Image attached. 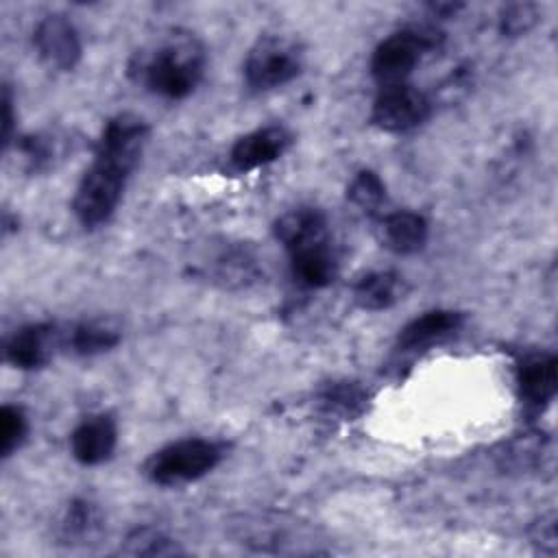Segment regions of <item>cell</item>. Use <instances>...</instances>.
<instances>
[{"label":"cell","instance_id":"26","mask_svg":"<svg viewBox=\"0 0 558 558\" xmlns=\"http://www.w3.org/2000/svg\"><path fill=\"white\" fill-rule=\"evenodd\" d=\"M429 9L434 11V15H438V17H449V15H456V11H460L462 9V4H451V2H447V4H429Z\"/></svg>","mask_w":558,"mask_h":558},{"label":"cell","instance_id":"11","mask_svg":"<svg viewBox=\"0 0 558 558\" xmlns=\"http://www.w3.org/2000/svg\"><path fill=\"white\" fill-rule=\"evenodd\" d=\"M462 325L464 314L458 310H429L399 329L397 347L399 351H421L451 338Z\"/></svg>","mask_w":558,"mask_h":558},{"label":"cell","instance_id":"2","mask_svg":"<svg viewBox=\"0 0 558 558\" xmlns=\"http://www.w3.org/2000/svg\"><path fill=\"white\" fill-rule=\"evenodd\" d=\"M225 449L207 438H181L153 451L144 462V475L159 486L194 482L218 466Z\"/></svg>","mask_w":558,"mask_h":558},{"label":"cell","instance_id":"10","mask_svg":"<svg viewBox=\"0 0 558 558\" xmlns=\"http://www.w3.org/2000/svg\"><path fill=\"white\" fill-rule=\"evenodd\" d=\"M517 388L525 405L541 410L558 388V360L549 351H534L517 362Z\"/></svg>","mask_w":558,"mask_h":558},{"label":"cell","instance_id":"1","mask_svg":"<svg viewBox=\"0 0 558 558\" xmlns=\"http://www.w3.org/2000/svg\"><path fill=\"white\" fill-rule=\"evenodd\" d=\"M205 65L207 54L201 39L187 31H172L137 50L129 63V74L150 94L181 100L198 87Z\"/></svg>","mask_w":558,"mask_h":558},{"label":"cell","instance_id":"13","mask_svg":"<svg viewBox=\"0 0 558 558\" xmlns=\"http://www.w3.org/2000/svg\"><path fill=\"white\" fill-rule=\"evenodd\" d=\"M429 235L427 220L410 209H399L386 214L377 225V240L384 248L397 255L418 253Z\"/></svg>","mask_w":558,"mask_h":558},{"label":"cell","instance_id":"15","mask_svg":"<svg viewBox=\"0 0 558 558\" xmlns=\"http://www.w3.org/2000/svg\"><path fill=\"white\" fill-rule=\"evenodd\" d=\"M105 530L100 508L89 499H72L57 521V538L68 547H81L96 541Z\"/></svg>","mask_w":558,"mask_h":558},{"label":"cell","instance_id":"12","mask_svg":"<svg viewBox=\"0 0 558 558\" xmlns=\"http://www.w3.org/2000/svg\"><path fill=\"white\" fill-rule=\"evenodd\" d=\"M275 238L288 253L301 246L331 240L325 214L310 205H301L281 214L275 222Z\"/></svg>","mask_w":558,"mask_h":558},{"label":"cell","instance_id":"20","mask_svg":"<svg viewBox=\"0 0 558 558\" xmlns=\"http://www.w3.org/2000/svg\"><path fill=\"white\" fill-rule=\"evenodd\" d=\"M366 401V392L353 381H333L320 392V403L329 412H338L344 416L357 414Z\"/></svg>","mask_w":558,"mask_h":558},{"label":"cell","instance_id":"24","mask_svg":"<svg viewBox=\"0 0 558 558\" xmlns=\"http://www.w3.org/2000/svg\"><path fill=\"white\" fill-rule=\"evenodd\" d=\"M532 543L538 547L541 554L556 556V551H558V534H556V517L554 514L541 517V521L534 525Z\"/></svg>","mask_w":558,"mask_h":558},{"label":"cell","instance_id":"19","mask_svg":"<svg viewBox=\"0 0 558 558\" xmlns=\"http://www.w3.org/2000/svg\"><path fill=\"white\" fill-rule=\"evenodd\" d=\"M347 198L362 211H377L386 201V185L373 170H360L347 185Z\"/></svg>","mask_w":558,"mask_h":558},{"label":"cell","instance_id":"4","mask_svg":"<svg viewBox=\"0 0 558 558\" xmlns=\"http://www.w3.org/2000/svg\"><path fill=\"white\" fill-rule=\"evenodd\" d=\"M305 65L303 46L288 35H264L246 52L244 83L253 92L277 89L294 81Z\"/></svg>","mask_w":558,"mask_h":558},{"label":"cell","instance_id":"23","mask_svg":"<svg viewBox=\"0 0 558 558\" xmlns=\"http://www.w3.org/2000/svg\"><path fill=\"white\" fill-rule=\"evenodd\" d=\"M538 22V7L532 2L506 4L499 13V31L508 37H519L527 33Z\"/></svg>","mask_w":558,"mask_h":558},{"label":"cell","instance_id":"7","mask_svg":"<svg viewBox=\"0 0 558 558\" xmlns=\"http://www.w3.org/2000/svg\"><path fill=\"white\" fill-rule=\"evenodd\" d=\"M63 349V329L54 323H31L20 327L4 347V357L13 368H44Z\"/></svg>","mask_w":558,"mask_h":558},{"label":"cell","instance_id":"14","mask_svg":"<svg viewBox=\"0 0 558 558\" xmlns=\"http://www.w3.org/2000/svg\"><path fill=\"white\" fill-rule=\"evenodd\" d=\"M288 255L292 277L303 288H325L338 272V257L333 253L331 240L294 248Z\"/></svg>","mask_w":558,"mask_h":558},{"label":"cell","instance_id":"22","mask_svg":"<svg viewBox=\"0 0 558 558\" xmlns=\"http://www.w3.org/2000/svg\"><path fill=\"white\" fill-rule=\"evenodd\" d=\"M28 418L20 405L4 403L0 410V456L9 458L26 438Z\"/></svg>","mask_w":558,"mask_h":558},{"label":"cell","instance_id":"8","mask_svg":"<svg viewBox=\"0 0 558 558\" xmlns=\"http://www.w3.org/2000/svg\"><path fill=\"white\" fill-rule=\"evenodd\" d=\"M290 146L292 133L283 124H266L233 142L229 163L238 172H248L277 161Z\"/></svg>","mask_w":558,"mask_h":558},{"label":"cell","instance_id":"17","mask_svg":"<svg viewBox=\"0 0 558 558\" xmlns=\"http://www.w3.org/2000/svg\"><path fill=\"white\" fill-rule=\"evenodd\" d=\"M120 342V331L105 320H78L63 329V351L92 357L111 351Z\"/></svg>","mask_w":558,"mask_h":558},{"label":"cell","instance_id":"25","mask_svg":"<svg viewBox=\"0 0 558 558\" xmlns=\"http://www.w3.org/2000/svg\"><path fill=\"white\" fill-rule=\"evenodd\" d=\"M13 137V94L11 87H2V144L4 148L11 144Z\"/></svg>","mask_w":558,"mask_h":558},{"label":"cell","instance_id":"21","mask_svg":"<svg viewBox=\"0 0 558 558\" xmlns=\"http://www.w3.org/2000/svg\"><path fill=\"white\" fill-rule=\"evenodd\" d=\"M15 148L20 150L26 168L33 172L50 168L59 155V142L52 135H41V133L22 137L20 144L15 142Z\"/></svg>","mask_w":558,"mask_h":558},{"label":"cell","instance_id":"9","mask_svg":"<svg viewBox=\"0 0 558 558\" xmlns=\"http://www.w3.org/2000/svg\"><path fill=\"white\" fill-rule=\"evenodd\" d=\"M118 445V427L111 414L98 412L85 416L70 434V451L85 466L102 464Z\"/></svg>","mask_w":558,"mask_h":558},{"label":"cell","instance_id":"6","mask_svg":"<svg viewBox=\"0 0 558 558\" xmlns=\"http://www.w3.org/2000/svg\"><path fill=\"white\" fill-rule=\"evenodd\" d=\"M33 46L39 59L57 72L74 70L83 54L78 31L63 13H50L37 22Z\"/></svg>","mask_w":558,"mask_h":558},{"label":"cell","instance_id":"5","mask_svg":"<svg viewBox=\"0 0 558 558\" xmlns=\"http://www.w3.org/2000/svg\"><path fill=\"white\" fill-rule=\"evenodd\" d=\"M429 113L432 100L427 94L410 83H397L379 87L373 100L371 122L386 133H405L423 124Z\"/></svg>","mask_w":558,"mask_h":558},{"label":"cell","instance_id":"18","mask_svg":"<svg viewBox=\"0 0 558 558\" xmlns=\"http://www.w3.org/2000/svg\"><path fill=\"white\" fill-rule=\"evenodd\" d=\"M122 556H179L185 554V549L155 527H135L129 532L124 543L120 545Z\"/></svg>","mask_w":558,"mask_h":558},{"label":"cell","instance_id":"3","mask_svg":"<svg viewBox=\"0 0 558 558\" xmlns=\"http://www.w3.org/2000/svg\"><path fill=\"white\" fill-rule=\"evenodd\" d=\"M442 44V33L427 24L405 26L377 44L371 57V74L379 87L408 83L421 59Z\"/></svg>","mask_w":558,"mask_h":558},{"label":"cell","instance_id":"16","mask_svg":"<svg viewBox=\"0 0 558 558\" xmlns=\"http://www.w3.org/2000/svg\"><path fill=\"white\" fill-rule=\"evenodd\" d=\"M408 292L403 275L397 270H371L353 283V301L368 312L388 310Z\"/></svg>","mask_w":558,"mask_h":558}]
</instances>
